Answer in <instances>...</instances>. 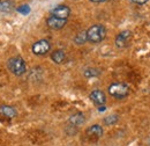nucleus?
Here are the masks:
<instances>
[{
  "mask_svg": "<svg viewBox=\"0 0 150 146\" xmlns=\"http://www.w3.org/2000/svg\"><path fill=\"white\" fill-rule=\"evenodd\" d=\"M90 1H93V2H103L105 0H90Z\"/></svg>",
  "mask_w": 150,
  "mask_h": 146,
  "instance_id": "19",
  "label": "nucleus"
},
{
  "mask_svg": "<svg viewBox=\"0 0 150 146\" xmlns=\"http://www.w3.org/2000/svg\"><path fill=\"white\" fill-rule=\"evenodd\" d=\"M84 122H86V117H84V115H83L82 112H76L74 115H72V116L69 117V120H68L69 125H72V127H74V128L83 125Z\"/></svg>",
  "mask_w": 150,
  "mask_h": 146,
  "instance_id": "11",
  "label": "nucleus"
},
{
  "mask_svg": "<svg viewBox=\"0 0 150 146\" xmlns=\"http://www.w3.org/2000/svg\"><path fill=\"white\" fill-rule=\"evenodd\" d=\"M109 94L115 99H124L129 94V87L122 82H113L108 88Z\"/></svg>",
  "mask_w": 150,
  "mask_h": 146,
  "instance_id": "3",
  "label": "nucleus"
},
{
  "mask_svg": "<svg viewBox=\"0 0 150 146\" xmlns=\"http://www.w3.org/2000/svg\"><path fill=\"white\" fill-rule=\"evenodd\" d=\"M87 41L90 43H100L106 36V29L103 24H94L87 31Z\"/></svg>",
  "mask_w": 150,
  "mask_h": 146,
  "instance_id": "1",
  "label": "nucleus"
},
{
  "mask_svg": "<svg viewBox=\"0 0 150 146\" xmlns=\"http://www.w3.org/2000/svg\"><path fill=\"white\" fill-rule=\"evenodd\" d=\"M0 2H1V0H0Z\"/></svg>",
  "mask_w": 150,
  "mask_h": 146,
  "instance_id": "20",
  "label": "nucleus"
},
{
  "mask_svg": "<svg viewBox=\"0 0 150 146\" xmlns=\"http://www.w3.org/2000/svg\"><path fill=\"white\" fill-rule=\"evenodd\" d=\"M46 23L47 26L51 28V29H54V30H59L61 28H64L67 23V20H64V19H59L56 16H49L46 20Z\"/></svg>",
  "mask_w": 150,
  "mask_h": 146,
  "instance_id": "7",
  "label": "nucleus"
},
{
  "mask_svg": "<svg viewBox=\"0 0 150 146\" xmlns=\"http://www.w3.org/2000/svg\"><path fill=\"white\" fill-rule=\"evenodd\" d=\"M118 121H119V116L115 115V114L109 115V116H106V117L103 120V122H104L105 125H113V124H115Z\"/></svg>",
  "mask_w": 150,
  "mask_h": 146,
  "instance_id": "13",
  "label": "nucleus"
},
{
  "mask_svg": "<svg viewBox=\"0 0 150 146\" xmlns=\"http://www.w3.org/2000/svg\"><path fill=\"white\" fill-rule=\"evenodd\" d=\"M103 133H104L103 128L99 124H94V125L89 127V128L86 130V135L88 137H90V138H95V139L100 138L103 136Z\"/></svg>",
  "mask_w": 150,
  "mask_h": 146,
  "instance_id": "9",
  "label": "nucleus"
},
{
  "mask_svg": "<svg viewBox=\"0 0 150 146\" xmlns=\"http://www.w3.org/2000/svg\"><path fill=\"white\" fill-rule=\"evenodd\" d=\"M7 67L11 71V73H13L14 75L20 77L23 75L27 72V65L25 62L23 60V58H21L19 56L16 57H12L7 60Z\"/></svg>",
  "mask_w": 150,
  "mask_h": 146,
  "instance_id": "2",
  "label": "nucleus"
},
{
  "mask_svg": "<svg viewBox=\"0 0 150 146\" xmlns=\"http://www.w3.org/2000/svg\"><path fill=\"white\" fill-rule=\"evenodd\" d=\"M133 2H135V4H139V5H143V4H146V2H148L149 0H132Z\"/></svg>",
  "mask_w": 150,
  "mask_h": 146,
  "instance_id": "18",
  "label": "nucleus"
},
{
  "mask_svg": "<svg viewBox=\"0 0 150 146\" xmlns=\"http://www.w3.org/2000/svg\"><path fill=\"white\" fill-rule=\"evenodd\" d=\"M18 11H19L20 13H22V14H28L30 12V7L28 5H23V6H20L19 8H18Z\"/></svg>",
  "mask_w": 150,
  "mask_h": 146,
  "instance_id": "17",
  "label": "nucleus"
},
{
  "mask_svg": "<svg viewBox=\"0 0 150 146\" xmlns=\"http://www.w3.org/2000/svg\"><path fill=\"white\" fill-rule=\"evenodd\" d=\"M33 54L36 56H44L51 50V44L47 39H39L31 47Z\"/></svg>",
  "mask_w": 150,
  "mask_h": 146,
  "instance_id": "4",
  "label": "nucleus"
},
{
  "mask_svg": "<svg viewBox=\"0 0 150 146\" xmlns=\"http://www.w3.org/2000/svg\"><path fill=\"white\" fill-rule=\"evenodd\" d=\"M0 116L8 118V120H12V118L18 116V111L12 106H7V104L0 106Z\"/></svg>",
  "mask_w": 150,
  "mask_h": 146,
  "instance_id": "10",
  "label": "nucleus"
},
{
  "mask_svg": "<svg viewBox=\"0 0 150 146\" xmlns=\"http://www.w3.org/2000/svg\"><path fill=\"white\" fill-rule=\"evenodd\" d=\"M51 14H52V16L67 20L68 16L71 15V9L66 5H59V6H57L56 8H53L51 11Z\"/></svg>",
  "mask_w": 150,
  "mask_h": 146,
  "instance_id": "6",
  "label": "nucleus"
},
{
  "mask_svg": "<svg viewBox=\"0 0 150 146\" xmlns=\"http://www.w3.org/2000/svg\"><path fill=\"white\" fill-rule=\"evenodd\" d=\"M132 39V33L129 30H124L121 33H119L117 37H115V45L119 48V49H122V48H126L128 47L129 42Z\"/></svg>",
  "mask_w": 150,
  "mask_h": 146,
  "instance_id": "5",
  "label": "nucleus"
},
{
  "mask_svg": "<svg viewBox=\"0 0 150 146\" xmlns=\"http://www.w3.org/2000/svg\"><path fill=\"white\" fill-rule=\"evenodd\" d=\"M84 77H87V78H93V77H97V75H99L100 72L97 70V69H87L84 72Z\"/></svg>",
  "mask_w": 150,
  "mask_h": 146,
  "instance_id": "16",
  "label": "nucleus"
},
{
  "mask_svg": "<svg viewBox=\"0 0 150 146\" xmlns=\"http://www.w3.org/2000/svg\"><path fill=\"white\" fill-rule=\"evenodd\" d=\"M12 9H13V4L11 1L0 2V11H2V12H9Z\"/></svg>",
  "mask_w": 150,
  "mask_h": 146,
  "instance_id": "15",
  "label": "nucleus"
},
{
  "mask_svg": "<svg viewBox=\"0 0 150 146\" xmlns=\"http://www.w3.org/2000/svg\"><path fill=\"white\" fill-rule=\"evenodd\" d=\"M51 59L56 63V64H62L66 59V55L62 50H56L51 54Z\"/></svg>",
  "mask_w": 150,
  "mask_h": 146,
  "instance_id": "12",
  "label": "nucleus"
},
{
  "mask_svg": "<svg viewBox=\"0 0 150 146\" xmlns=\"http://www.w3.org/2000/svg\"><path fill=\"white\" fill-rule=\"evenodd\" d=\"M89 97H90V100L94 102L95 104H97V106H103L106 102V96H105V94L100 91V89H95V91H93L90 93Z\"/></svg>",
  "mask_w": 150,
  "mask_h": 146,
  "instance_id": "8",
  "label": "nucleus"
},
{
  "mask_svg": "<svg viewBox=\"0 0 150 146\" xmlns=\"http://www.w3.org/2000/svg\"><path fill=\"white\" fill-rule=\"evenodd\" d=\"M86 42H88V41H87V34H86V31L79 33V34L74 37V43L77 44V45H82V44H84Z\"/></svg>",
  "mask_w": 150,
  "mask_h": 146,
  "instance_id": "14",
  "label": "nucleus"
}]
</instances>
